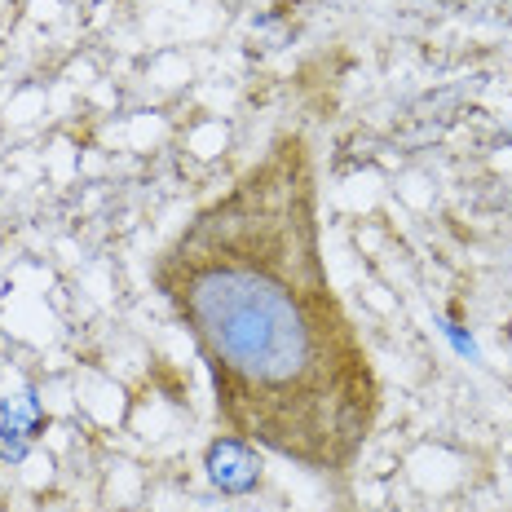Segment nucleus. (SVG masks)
<instances>
[{
	"label": "nucleus",
	"mask_w": 512,
	"mask_h": 512,
	"mask_svg": "<svg viewBox=\"0 0 512 512\" xmlns=\"http://www.w3.org/2000/svg\"><path fill=\"white\" fill-rule=\"evenodd\" d=\"M190 332L221 424L309 473H349L380 420V376L336 296L305 133L208 199L155 265Z\"/></svg>",
	"instance_id": "f257e3e1"
},
{
	"label": "nucleus",
	"mask_w": 512,
	"mask_h": 512,
	"mask_svg": "<svg viewBox=\"0 0 512 512\" xmlns=\"http://www.w3.org/2000/svg\"><path fill=\"white\" fill-rule=\"evenodd\" d=\"M204 468H208V482L226 495H248V490L261 486V455H256L252 442L243 437H217L204 455Z\"/></svg>",
	"instance_id": "f03ea898"
}]
</instances>
